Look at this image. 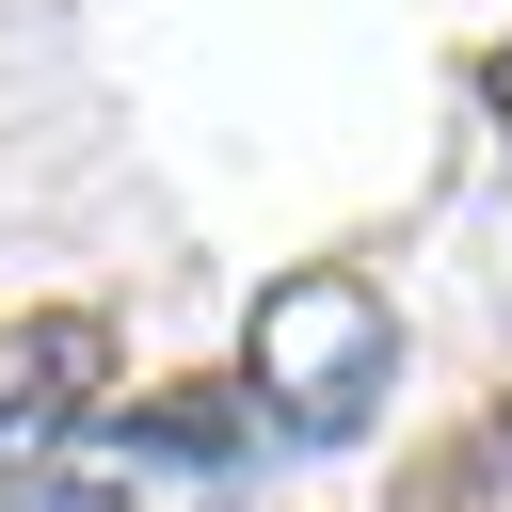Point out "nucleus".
I'll return each mask as SVG.
<instances>
[{"instance_id":"1","label":"nucleus","mask_w":512,"mask_h":512,"mask_svg":"<svg viewBox=\"0 0 512 512\" xmlns=\"http://www.w3.org/2000/svg\"><path fill=\"white\" fill-rule=\"evenodd\" d=\"M384 368H400V304H384L368 272H272L256 320H240V416H272V432H304V448L368 432Z\"/></svg>"},{"instance_id":"2","label":"nucleus","mask_w":512,"mask_h":512,"mask_svg":"<svg viewBox=\"0 0 512 512\" xmlns=\"http://www.w3.org/2000/svg\"><path fill=\"white\" fill-rule=\"evenodd\" d=\"M96 400H112V320H96V304H32V320L0 336V480L48 464Z\"/></svg>"},{"instance_id":"3","label":"nucleus","mask_w":512,"mask_h":512,"mask_svg":"<svg viewBox=\"0 0 512 512\" xmlns=\"http://www.w3.org/2000/svg\"><path fill=\"white\" fill-rule=\"evenodd\" d=\"M496 96H512V48H496Z\"/></svg>"}]
</instances>
